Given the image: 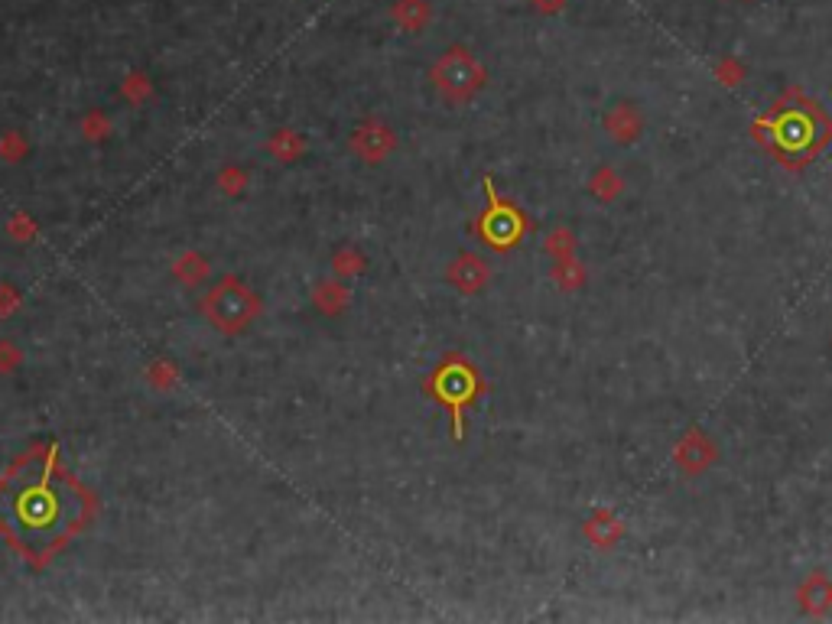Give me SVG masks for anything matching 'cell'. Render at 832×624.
Returning <instances> with one entry per match:
<instances>
[{
    "label": "cell",
    "mask_w": 832,
    "mask_h": 624,
    "mask_svg": "<svg viewBox=\"0 0 832 624\" xmlns=\"http://www.w3.org/2000/svg\"><path fill=\"white\" fill-rule=\"evenodd\" d=\"M719 459V449H715V439L702 429H686L683 439L676 442L673 449V462L683 468V475H702L709 472L712 462Z\"/></svg>",
    "instance_id": "cell-5"
},
{
    "label": "cell",
    "mask_w": 832,
    "mask_h": 624,
    "mask_svg": "<svg viewBox=\"0 0 832 624\" xmlns=\"http://www.w3.org/2000/svg\"><path fill=\"white\" fill-rule=\"evenodd\" d=\"M605 130L615 143H634L644 130V117L634 104H615L605 117Z\"/></svg>",
    "instance_id": "cell-9"
},
{
    "label": "cell",
    "mask_w": 832,
    "mask_h": 624,
    "mask_svg": "<svg viewBox=\"0 0 832 624\" xmlns=\"http://www.w3.org/2000/svg\"><path fill=\"white\" fill-rule=\"evenodd\" d=\"M556 280L563 283V290H576V286H582V270L576 260L563 257V264L556 267Z\"/></svg>",
    "instance_id": "cell-14"
},
{
    "label": "cell",
    "mask_w": 832,
    "mask_h": 624,
    "mask_svg": "<svg viewBox=\"0 0 832 624\" xmlns=\"http://www.w3.org/2000/svg\"><path fill=\"white\" fill-rule=\"evenodd\" d=\"M449 280L459 286L462 293H478L481 286H485L488 280V267H485V260L475 257V254H462L459 260L452 264L449 270Z\"/></svg>",
    "instance_id": "cell-10"
},
{
    "label": "cell",
    "mask_w": 832,
    "mask_h": 624,
    "mask_svg": "<svg viewBox=\"0 0 832 624\" xmlns=\"http://www.w3.org/2000/svg\"><path fill=\"white\" fill-rule=\"evenodd\" d=\"M797 602H800V611L803 615H810V618H823L832 611V579L826 576V572H810V576L803 579L800 585V592H797Z\"/></svg>",
    "instance_id": "cell-7"
},
{
    "label": "cell",
    "mask_w": 832,
    "mask_h": 624,
    "mask_svg": "<svg viewBox=\"0 0 832 624\" xmlns=\"http://www.w3.org/2000/svg\"><path fill=\"white\" fill-rule=\"evenodd\" d=\"M715 75H719L722 85H741L745 82V65H741L735 56H725L719 62V69H715Z\"/></svg>",
    "instance_id": "cell-13"
},
{
    "label": "cell",
    "mask_w": 832,
    "mask_h": 624,
    "mask_svg": "<svg viewBox=\"0 0 832 624\" xmlns=\"http://www.w3.org/2000/svg\"><path fill=\"white\" fill-rule=\"evenodd\" d=\"M621 189H624V182H621V176H618L611 166H602V169H598V173L592 176V195H595V199L611 202V199H618Z\"/></svg>",
    "instance_id": "cell-12"
},
{
    "label": "cell",
    "mask_w": 832,
    "mask_h": 624,
    "mask_svg": "<svg viewBox=\"0 0 832 624\" xmlns=\"http://www.w3.org/2000/svg\"><path fill=\"white\" fill-rule=\"evenodd\" d=\"M621 537H624V524L618 520L615 511H608V507H602V511H595L589 520H585V540L598 546V550H615Z\"/></svg>",
    "instance_id": "cell-8"
},
{
    "label": "cell",
    "mask_w": 832,
    "mask_h": 624,
    "mask_svg": "<svg viewBox=\"0 0 832 624\" xmlns=\"http://www.w3.org/2000/svg\"><path fill=\"white\" fill-rule=\"evenodd\" d=\"M481 231H485L488 244L511 247L514 241H520V234H524V215L491 195V212L485 215V221H481Z\"/></svg>",
    "instance_id": "cell-6"
},
{
    "label": "cell",
    "mask_w": 832,
    "mask_h": 624,
    "mask_svg": "<svg viewBox=\"0 0 832 624\" xmlns=\"http://www.w3.org/2000/svg\"><path fill=\"white\" fill-rule=\"evenodd\" d=\"M530 4L537 7L540 13H559V10H563V7L569 4V0H530Z\"/></svg>",
    "instance_id": "cell-15"
},
{
    "label": "cell",
    "mask_w": 832,
    "mask_h": 624,
    "mask_svg": "<svg viewBox=\"0 0 832 624\" xmlns=\"http://www.w3.org/2000/svg\"><path fill=\"white\" fill-rule=\"evenodd\" d=\"M751 137L761 140L780 166L797 173L832 143V117L803 88L790 85L774 101V111L751 124Z\"/></svg>",
    "instance_id": "cell-1"
},
{
    "label": "cell",
    "mask_w": 832,
    "mask_h": 624,
    "mask_svg": "<svg viewBox=\"0 0 832 624\" xmlns=\"http://www.w3.org/2000/svg\"><path fill=\"white\" fill-rule=\"evenodd\" d=\"M205 316L208 322L215 325V329L221 332H241L251 325L254 319V312H257V303H254V296L251 290H247L244 283L238 280H221L212 293L205 296Z\"/></svg>",
    "instance_id": "cell-3"
},
{
    "label": "cell",
    "mask_w": 832,
    "mask_h": 624,
    "mask_svg": "<svg viewBox=\"0 0 832 624\" xmlns=\"http://www.w3.org/2000/svg\"><path fill=\"white\" fill-rule=\"evenodd\" d=\"M0 504H7V527L17 537V543L30 546H52L62 540L69 527L82 514V501L72 498L65 481H56L49 472H26L17 485L10 481L7 498H0ZM39 553V550H36Z\"/></svg>",
    "instance_id": "cell-2"
},
{
    "label": "cell",
    "mask_w": 832,
    "mask_h": 624,
    "mask_svg": "<svg viewBox=\"0 0 832 624\" xmlns=\"http://www.w3.org/2000/svg\"><path fill=\"white\" fill-rule=\"evenodd\" d=\"M433 82L449 101H468L478 95L481 85H485V69L472 59V52L452 49L433 69Z\"/></svg>",
    "instance_id": "cell-4"
},
{
    "label": "cell",
    "mask_w": 832,
    "mask_h": 624,
    "mask_svg": "<svg viewBox=\"0 0 832 624\" xmlns=\"http://www.w3.org/2000/svg\"><path fill=\"white\" fill-rule=\"evenodd\" d=\"M387 147H390V134H387V130H384L381 124H368V127H361L358 134H355V150H358L368 163L381 160Z\"/></svg>",
    "instance_id": "cell-11"
}]
</instances>
